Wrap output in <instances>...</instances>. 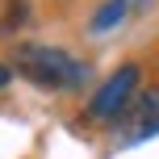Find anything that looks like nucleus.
Segmentation results:
<instances>
[{"instance_id": "6", "label": "nucleus", "mask_w": 159, "mask_h": 159, "mask_svg": "<svg viewBox=\"0 0 159 159\" xmlns=\"http://www.w3.org/2000/svg\"><path fill=\"white\" fill-rule=\"evenodd\" d=\"M8 84H13V71H8V67H4V63H0V92H4V88H8Z\"/></svg>"}, {"instance_id": "5", "label": "nucleus", "mask_w": 159, "mask_h": 159, "mask_svg": "<svg viewBox=\"0 0 159 159\" xmlns=\"http://www.w3.org/2000/svg\"><path fill=\"white\" fill-rule=\"evenodd\" d=\"M25 13H30V4H25V0H13V4H8V17H4V30L21 25V21H25Z\"/></svg>"}, {"instance_id": "4", "label": "nucleus", "mask_w": 159, "mask_h": 159, "mask_svg": "<svg viewBox=\"0 0 159 159\" xmlns=\"http://www.w3.org/2000/svg\"><path fill=\"white\" fill-rule=\"evenodd\" d=\"M126 8H130V0H105V4L96 8V17L88 21V30H92V34H105V30H113V25H121Z\"/></svg>"}, {"instance_id": "2", "label": "nucleus", "mask_w": 159, "mask_h": 159, "mask_svg": "<svg viewBox=\"0 0 159 159\" xmlns=\"http://www.w3.org/2000/svg\"><path fill=\"white\" fill-rule=\"evenodd\" d=\"M138 80H143L138 63L117 67V71H113V75L92 92V101H88V121H101V126H109V121L126 117L130 101H134V92H138Z\"/></svg>"}, {"instance_id": "3", "label": "nucleus", "mask_w": 159, "mask_h": 159, "mask_svg": "<svg viewBox=\"0 0 159 159\" xmlns=\"http://www.w3.org/2000/svg\"><path fill=\"white\" fill-rule=\"evenodd\" d=\"M134 121H138V126H134V134H130L134 143H138V138H151V134H159V84H155V88H147V92L138 96Z\"/></svg>"}, {"instance_id": "1", "label": "nucleus", "mask_w": 159, "mask_h": 159, "mask_svg": "<svg viewBox=\"0 0 159 159\" xmlns=\"http://www.w3.org/2000/svg\"><path fill=\"white\" fill-rule=\"evenodd\" d=\"M17 71L30 75L38 88H63V92H71V88H84L88 80H92V67L71 59L67 50L59 46H17Z\"/></svg>"}]
</instances>
